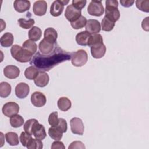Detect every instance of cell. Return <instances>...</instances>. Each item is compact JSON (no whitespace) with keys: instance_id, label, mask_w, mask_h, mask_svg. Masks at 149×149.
Listing matches in <instances>:
<instances>
[{"instance_id":"20","label":"cell","mask_w":149,"mask_h":149,"mask_svg":"<svg viewBox=\"0 0 149 149\" xmlns=\"http://www.w3.org/2000/svg\"><path fill=\"white\" fill-rule=\"evenodd\" d=\"M39 124L40 123H38V120L36 119H29L24 123V125L23 126L24 130L26 133L31 135H33L34 131L35 130V129H36V127L38 126Z\"/></svg>"},{"instance_id":"15","label":"cell","mask_w":149,"mask_h":149,"mask_svg":"<svg viewBox=\"0 0 149 149\" xmlns=\"http://www.w3.org/2000/svg\"><path fill=\"white\" fill-rule=\"evenodd\" d=\"M47 10V3L45 1H37L33 4V10L37 16H43Z\"/></svg>"},{"instance_id":"5","label":"cell","mask_w":149,"mask_h":149,"mask_svg":"<svg viewBox=\"0 0 149 149\" xmlns=\"http://www.w3.org/2000/svg\"><path fill=\"white\" fill-rule=\"evenodd\" d=\"M87 12L89 15L94 16H101L104 12V8L101 1H91L88 7Z\"/></svg>"},{"instance_id":"27","label":"cell","mask_w":149,"mask_h":149,"mask_svg":"<svg viewBox=\"0 0 149 149\" xmlns=\"http://www.w3.org/2000/svg\"><path fill=\"white\" fill-rule=\"evenodd\" d=\"M11 86L7 82H1L0 83V96L2 98L8 97L11 93Z\"/></svg>"},{"instance_id":"14","label":"cell","mask_w":149,"mask_h":149,"mask_svg":"<svg viewBox=\"0 0 149 149\" xmlns=\"http://www.w3.org/2000/svg\"><path fill=\"white\" fill-rule=\"evenodd\" d=\"M92 56L95 59L102 58L106 52V47L103 43L98 44L90 47Z\"/></svg>"},{"instance_id":"32","label":"cell","mask_w":149,"mask_h":149,"mask_svg":"<svg viewBox=\"0 0 149 149\" xmlns=\"http://www.w3.org/2000/svg\"><path fill=\"white\" fill-rule=\"evenodd\" d=\"M19 25L20 27L24 29H29L33 27V26L35 23V21L33 19L29 18L26 19L25 18H20L17 20Z\"/></svg>"},{"instance_id":"7","label":"cell","mask_w":149,"mask_h":149,"mask_svg":"<svg viewBox=\"0 0 149 149\" xmlns=\"http://www.w3.org/2000/svg\"><path fill=\"white\" fill-rule=\"evenodd\" d=\"M69 3V1H54L50 7V13L54 17L59 16L64 9V5Z\"/></svg>"},{"instance_id":"38","label":"cell","mask_w":149,"mask_h":149,"mask_svg":"<svg viewBox=\"0 0 149 149\" xmlns=\"http://www.w3.org/2000/svg\"><path fill=\"white\" fill-rule=\"evenodd\" d=\"M29 149H41L43 148V144L41 140L37 139H32L27 146Z\"/></svg>"},{"instance_id":"34","label":"cell","mask_w":149,"mask_h":149,"mask_svg":"<svg viewBox=\"0 0 149 149\" xmlns=\"http://www.w3.org/2000/svg\"><path fill=\"white\" fill-rule=\"evenodd\" d=\"M87 23V19L83 16H81L79 19L76 20L75 21L70 22L71 26L76 30L81 29L84 27Z\"/></svg>"},{"instance_id":"16","label":"cell","mask_w":149,"mask_h":149,"mask_svg":"<svg viewBox=\"0 0 149 149\" xmlns=\"http://www.w3.org/2000/svg\"><path fill=\"white\" fill-rule=\"evenodd\" d=\"M5 76L10 79L17 78L20 74V69L15 65H8L3 69Z\"/></svg>"},{"instance_id":"9","label":"cell","mask_w":149,"mask_h":149,"mask_svg":"<svg viewBox=\"0 0 149 149\" xmlns=\"http://www.w3.org/2000/svg\"><path fill=\"white\" fill-rule=\"evenodd\" d=\"M70 129L71 131L73 134L83 135L84 133V125L81 119L79 118H73L70 121Z\"/></svg>"},{"instance_id":"22","label":"cell","mask_w":149,"mask_h":149,"mask_svg":"<svg viewBox=\"0 0 149 149\" xmlns=\"http://www.w3.org/2000/svg\"><path fill=\"white\" fill-rule=\"evenodd\" d=\"M14 37L12 33L7 32L2 35L0 39L1 45L3 47H9L13 42Z\"/></svg>"},{"instance_id":"4","label":"cell","mask_w":149,"mask_h":149,"mask_svg":"<svg viewBox=\"0 0 149 149\" xmlns=\"http://www.w3.org/2000/svg\"><path fill=\"white\" fill-rule=\"evenodd\" d=\"M88 60V55L86 51L83 49L77 50L75 52H72L71 62L73 66L81 67L84 65Z\"/></svg>"},{"instance_id":"17","label":"cell","mask_w":149,"mask_h":149,"mask_svg":"<svg viewBox=\"0 0 149 149\" xmlns=\"http://www.w3.org/2000/svg\"><path fill=\"white\" fill-rule=\"evenodd\" d=\"M49 77L48 74L43 71L39 72L37 77L34 79L35 84L40 87H45L49 82Z\"/></svg>"},{"instance_id":"26","label":"cell","mask_w":149,"mask_h":149,"mask_svg":"<svg viewBox=\"0 0 149 149\" xmlns=\"http://www.w3.org/2000/svg\"><path fill=\"white\" fill-rule=\"evenodd\" d=\"M5 138L7 143L10 146H17L19 143L18 135L15 132H10L6 133L5 134Z\"/></svg>"},{"instance_id":"40","label":"cell","mask_w":149,"mask_h":149,"mask_svg":"<svg viewBox=\"0 0 149 149\" xmlns=\"http://www.w3.org/2000/svg\"><path fill=\"white\" fill-rule=\"evenodd\" d=\"M87 1L86 0H73L72 5L79 10H81L86 5Z\"/></svg>"},{"instance_id":"33","label":"cell","mask_w":149,"mask_h":149,"mask_svg":"<svg viewBox=\"0 0 149 149\" xmlns=\"http://www.w3.org/2000/svg\"><path fill=\"white\" fill-rule=\"evenodd\" d=\"M115 23L112 21L110 20L105 16L102 20L101 22V29L103 31H111L113 27H115Z\"/></svg>"},{"instance_id":"18","label":"cell","mask_w":149,"mask_h":149,"mask_svg":"<svg viewBox=\"0 0 149 149\" xmlns=\"http://www.w3.org/2000/svg\"><path fill=\"white\" fill-rule=\"evenodd\" d=\"M13 7L16 11L23 13L30 9V2L26 0H16L13 2Z\"/></svg>"},{"instance_id":"24","label":"cell","mask_w":149,"mask_h":149,"mask_svg":"<svg viewBox=\"0 0 149 149\" xmlns=\"http://www.w3.org/2000/svg\"><path fill=\"white\" fill-rule=\"evenodd\" d=\"M42 35V31L40 28L37 26H33L28 32V36L30 40L34 41H38L40 39Z\"/></svg>"},{"instance_id":"28","label":"cell","mask_w":149,"mask_h":149,"mask_svg":"<svg viewBox=\"0 0 149 149\" xmlns=\"http://www.w3.org/2000/svg\"><path fill=\"white\" fill-rule=\"evenodd\" d=\"M22 47L25 49L26 50L28 51L33 55L36 53L37 49V45L36 43L31 40H26L22 45Z\"/></svg>"},{"instance_id":"3","label":"cell","mask_w":149,"mask_h":149,"mask_svg":"<svg viewBox=\"0 0 149 149\" xmlns=\"http://www.w3.org/2000/svg\"><path fill=\"white\" fill-rule=\"evenodd\" d=\"M105 16L115 23L120 17V12L118 9V2L115 0H107L105 1Z\"/></svg>"},{"instance_id":"44","label":"cell","mask_w":149,"mask_h":149,"mask_svg":"<svg viewBox=\"0 0 149 149\" xmlns=\"http://www.w3.org/2000/svg\"><path fill=\"white\" fill-rule=\"evenodd\" d=\"M120 2L123 7L129 8L132 6L133 5V3L135 2V1H132V0H120Z\"/></svg>"},{"instance_id":"2","label":"cell","mask_w":149,"mask_h":149,"mask_svg":"<svg viewBox=\"0 0 149 149\" xmlns=\"http://www.w3.org/2000/svg\"><path fill=\"white\" fill-rule=\"evenodd\" d=\"M10 53L12 57L17 61L25 63L30 61L33 58V54L24 49L19 45H13L10 48Z\"/></svg>"},{"instance_id":"37","label":"cell","mask_w":149,"mask_h":149,"mask_svg":"<svg viewBox=\"0 0 149 149\" xmlns=\"http://www.w3.org/2000/svg\"><path fill=\"white\" fill-rule=\"evenodd\" d=\"M32 139L31 134L26 133V132H22L20 135L19 140L23 146L27 147Z\"/></svg>"},{"instance_id":"8","label":"cell","mask_w":149,"mask_h":149,"mask_svg":"<svg viewBox=\"0 0 149 149\" xmlns=\"http://www.w3.org/2000/svg\"><path fill=\"white\" fill-rule=\"evenodd\" d=\"M81 16V11L74 8L72 4L67 6L65 12V16L66 19L72 22L75 21Z\"/></svg>"},{"instance_id":"19","label":"cell","mask_w":149,"mask_h":149,"mask_svg":"<svg viewBox=\"0 0 149 149\" xmlns=\"http://www.w3.org/2000/svg\"><path fill=\"white\" fill-rule=\"evenodd\" d=\"M44 39L48 42L53 44L56 43V39L58 37V33L55 29L52 27L47 28L44 31Z\"/></svg>"},{"instance_id":"25","label":"cell","mask_w":149,"mask_h":149,"mask_svg":"<svg viewBox=\"0 0 149 149\" xmlns=\"http://www.w3.org/2000/svg\"><path fill=\"white\" fill-rule=\"evenodd\" d=\"M48 134L51 139L55 140H59L62 137L63 132L57 126H51L48 129Z\"/></svg>"},{"instance_id":"21","label":"cell","mask_w":149,"mask_h":149,"mask_svg":"<svg viewBox=\"0 0 149 149\" xmlns=\"http://www.w3.org/2000/svg\"><path fill=\"white\" fill-rule=\"evenodd\" d=\"M91 36V34L86 31H81L76 36V41L77 44L81 46H86L88 44V41Z\"/></svg>"},{"instance_id":"39","label":"cell","mask_w":149,"mask_h":149,"mask_svg":"<svg viewBox=\"0 0 149 149\" xmlns=\"http://www.w3.org/2000/svg\"><path fill=\"white\" fill-rule=\"evenodd\" d=\"M48 123L51 126H56L59 123L58 113L57 112H52L48 117Z\"/></svg>"},{"instance_id":"12","label":"cell","mask_w":149,"mask_h":149,"mask_svg":"<svg viewBox=\"0 0 149 149\" xmlns=\"http://www.w3.org/2000/svg\"><path fill=\"white\" fill-rule=\"evenodd\" d=\"M101 24L99 21L95 19H89L87 20L86 24V31L90 34H95L101 30Z\"/></svg>"},{"instance_id":"29","label":"cell","mask_w":149,"mask_h":149,"mask_svg":"<svg viewBox=\"0 0 149 149\" xmlns=\"http://www.w3.org/2000/svg\"><path fill=\"white\" fill-rule=\"evenodd\" d=\"M39 73V70L34 66L27 68L24 71V76L29 80H34Z\"/></svg>"},{"instance_id":"43","label":"cell","mask_w":149,"mask_h":149,"mask_svg":"<svg viewBox=\"0 0 149 149\" xmlns=\"http://www.w3.org/2000/svg\"><path fill=\"white\" fill-rule=\"evenodd\" d=\"M51 148L52 149H65V147L62 141H60L59 140H55V141L52 143Z\"/></svg>"},{"instance_id":"23","label":"cell","mask_w":149,"mask_h":149,"mask_svg":"<svg viewBox=\"0 0 149 149\" xmlns=\"http://www.w3.org/2000/svg\"><path fill=\"white\" fill-rule=\"evenodd\" d=\"M58 108L62 111H68L72 106V102L70 100L66 97H61L57 102Z\"/></svg>"},{"instance_id":"13","label":"cell","mask_w":149,"mask_h":149,"mask_svg":"<svg viewBox=\"0 0 149 149\" xmlns=\"http://www.w3.org/2000/svg\"><path fill=\"white\" fill-rule=\"evenodd\" d=\"M29 91V86L26 83H19L15 87V94L19 98H26L28 95Z\"/></svg>"},{"instance_id":"10","label":"cell","mask_w":149,"mask_h":149,"mask_svg":"<svg viewBox=\"0 0 149 149\" xmlns=\"http://www.w3.org/2000/svg\"><path fill=\"white\" fill-rule=\"evenodd\" d=\"M31 102L34 106L41 107L45 105L47 98L43 93L40 91H35L31 95Z\"/></svg>"},{"instance_id":"31","label":"cell","mask_w":149,"mask_h":149,"mask_svg":"<svg viewBox=\"0 0 149 149\" xmlns=\"http://www.w3.org/2000/svg\"><path fill=\"white\" fill-rule=\"evenodd\" d=\"M33 135L37 139L40 140H44L47 136L44 126L41 124H39L34 131Z\"/></svg>"},{"instance_id":"36","label":"cell","mask_w":149,"mask_h":149,"mask_svg":"<svg viewBox=\"0 0 149 149\" xmlns=\"http://www.w3.org/2000/svg\"><path fill=\"white\" fill-rule=\"evenodd\" d=\"M136 7L140 10L144 12H149V1L145 0H137L136 1Z\"/></svg>"},{"instance_id":"45","label":"cell","mask_w":149,"mask_h":149,"mask_svg":"<svg viewBox=\"0 0 149 149\" xmlns=\"http://www.w3.org/2000/svg\"><path fill=\"white\" fill-rule=\"evenodd\" d=\"M148 19L149 17H146L142 22L141 23V26L142 28L144 30L146 31H148L149 30V26H148Z\"/></svg>"},{"instance_id":"11","label":"cell","mask_w":149,"mask_h":149,"mask_svg":"<svg viewBox=\"0 0 149 149\" xmlns=\"http://www.w3.org/2000/svg\"><path fill=\"white\" fill-rule=\"evenodd\" d=\"M57 44H53L43 38L38 44L40 52L43 55H48L51 53L57 46Z\"/></svg>"},{"instance_id":"42","label":"cell","mask_w":149,"mask_h":149,"mask_svg":"<svg viewBox=\"0 0 149 149\" xmlns=\"http://www.w3.org/2000/svg\"><path fill=\"white\" fill-rule=\"evenodd\" d=\"M86 147L84 144L80 141H74L70 143L69 146L68 147L69 149H73V148H81L84 149Z\"/></svg>"},{"instance_id":"35","label":"cell","mask_w":149,"mask_h":149,"mask_svg":"<svg viewBox=\"0 0 149 149\" xmlns=\"http://www.w3.org/2000/svg\"><path fill=\"white\" fill-rule=\"evenodd\" d=\"M100 43H103L102 37L100 34H95L90 37L88 41L87 45L91 47L93 45H95Z\"/></svg>"},{"instance_id":"6","label":"cell","mask_w":149,"mask_h":149,"mask_svg":"<svg viewBox=\"0 0 149 149\" xmlns=\"http://www.w3.org/2000/svg\"><path fill=\"white\" fill-rule=\"evenodd\" d=\"M19 105L15 102H8L5 104L2 107L3 114L6 117H11L16 115L19 111Z\"/></svg>"},{"instance_id":"41","label":"cell","mask_w":149,"mask_h":149,"mask_svg":"<svg viewBox=\"0 0 149 149\" xmlns=\"http://www.w3.org/2000/svg\"><path fill=\"white\" fill-rule=\"evenodd\" d=\"M56 126H57L59 129H61L63 133H65L67 131V122L63 118H59V123L58 125Z\"/></svg>"},{"instance_id":"30","label":"cell","mask_w":149,"mask_h":149,"mask_svg":"<svg viewBox=\"0 0 149 149\" xmlns=\"http://www.w3.org/2000/svg\"><path fill=\"white\" fill-rule=\"evenodd\" d=\"M24 122L23 118L20 115H15L10 117V125L15 128H17L20 127L23 125Z\"/></svg>"},{"instance_id":"1","label":"cell","mask_w":149,"mask_h":149,"mask_svg":"<svg viewBox=\"0 0 149 149\" xmlns=\"http://www.w3.org/2000/svg\"><path fill=\"white\" fill-rule=\"evenodd\" d=\"M72 55V52L66 51L57 45L49 54L43 55L40 52H36L30 61V64L40 71L47 72L59 63L70 60Z\"/></svg>"}]
</instances>
